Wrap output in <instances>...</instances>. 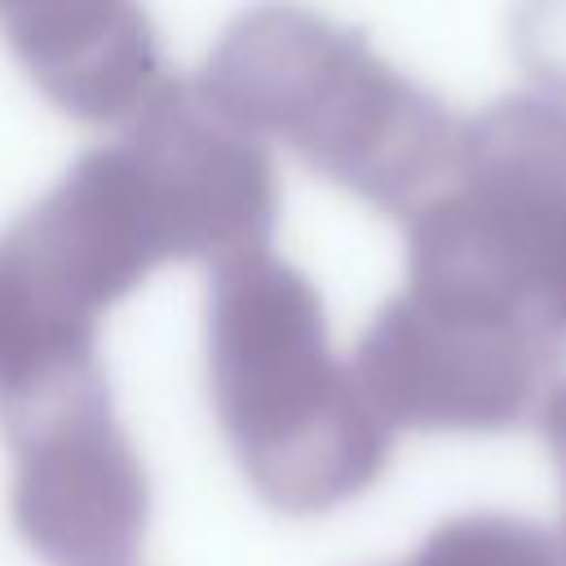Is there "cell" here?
<instances>
[{
	"label": "cell",
	"mask_w": 566,
	"mask_h": 566,
	"mask_svg": "<svg viewBox=\"0 0 566 566\" xmlns=\"http://www.w3.org/2000/svg\"><path fill=\"white\" fill-rule=\"evenodd\" d=\"M513 49L539 93L566 102V0H522L513 18Z\"/></svg>",
	"instance_id": "9"
},
{
	"label": "cell",
	"mask_w": 566,
	"mask_h": 566,
	"mask_svg": "<svg viewBox=\"0 0 566 566\" xmlns=\"http://www.w3.org/2000/svg\"><path fill=\"white\" fill-rule=\"evenodd\" d=\"M195 97L252 142L292 146L363 203L411 217L451 177L460 119L358 31L301 4L243 13Z\"/></svg>",
	"instance_id": "2"
},
{
	"label": "cell",
	"mask_w": 566,
	"mask_h": 566,
	"mask_svg": "<svg viewBox=\"0 0 566 566\" xmlns=\"http://www.w3.org/2000/svg\"><path fill=\"white\" fill-rule=\"evenodd\" d=\"M4 438L22 544L44 566H133L150 522V478L115 420L111 389L27 416Z\"/></svg>",
	"instance_id": "6"
},
{
	"label": "cell",
	"mask_w": 566,
	"mask_h": 566,
	"mask_svg": "<svg viewBox=\"0 0 566 566\" xmlns=\"http://www.w3.org/2000/svg\"><path fill=\"white\" fill-rule=\"evenodd\" d=\"M274 164L195 93H164L0 234V424L106 380L97 323L168 261L270 252Z\"/></svg>",
	"instance_id": "1"
},
{
	"label": "cell",
	"mask_w": 566,
	"mask_h": 566,
	"mask_svg": "<svg viewBox=\"0 0 566 566\" xmlns=\"http://www.w3.org/2000/svg\"><path fill=\"white\" fill-rule=\"evenodd\" d=\"M208 398L248 486L287 517L363 495L389 464V424L332 354L314 283L270 252L217 265L203 323Z\"/></svg>",
	"instance_id": "3"
},
{
	"label": "cell",
	"mask_w": 566,
	"mask_h": 566,
	"mask_svg": "<svg viewBox=\"0 0 566 566\" xmlns=\"http://www.w3.org/2000/svg\"><path fill=\"white\" fill-rule=\"evenodd\" d=\"M398 566H562L557 539L513 513H460Z\"/></svg>",
	"instance_id": "8"
},
{
	"label": "cell",
	"mask_w": 566,
	"mask_h": 566,
	"mask_svg": "<svg viewBox=\"0 0 566 566\" xmlns=\"http://www.w3.org/2000/svg\"><path fill=\"white\" fill-rule=\"evenodd\" d=\"M407 283L509 310L566 345V102L460 119L442 190L407 217Z\"/></svg>",
	"instance_id": "4"
},
{
	"label": "cell",
	"mask_w": 566,
	"mask_h": 566,
	"mask_svg": "<svg viewBox=\"0 0 566 566\" xmlns=\"http://www.w3.org/2000/svg\"><path fill=\"white\" fill-rule=\"evenodd\" d=\"M0 31L31 84L84 124H133L168 84L142 0H0Z\"/></svg>",
	"instance_id": "7"
},
{
	"label": "cell",
	"mask_w": 566,
	"mask_h": 566,
	"mask_svg": "<svg viewBox=\"0 0 566 566\" xmlns=\"http://www.w3.org/2000/svg\"><path fill=\"white\" fill-rule=\"evenodd\" d=\"M562 349L557 336L509 310L402 283L349 367L389 429L500 433L539 411Z\"/></svg>",
	"instance_id": "5"
},
{
	"label": "cell",
	"mask_w": 566,
	"mask_h": 566,
	"mask_svg": "<svg viewBox=\"0 0 566 566\" xmlns=\"http://www.w3.org/2000/svg\"><path fill=\"white\" fill-rule=\"evenodd\" d=\"M535 420H539L544 447H548V455H553V464L562 469V482H566V380H553V389L544 394ZM557 553H562V566H566V513H562V539H557Z\"/></svg>",
	"instance_id": "10"
}]
</instances>
